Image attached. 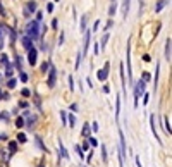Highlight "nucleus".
<instances>
[{"label":"nucleus","mask_w":172,"mask_h":167,"mask_svg":"<svg viewBox=\"0 0 172 167\" xmlns=\"http://www.w3.org/2000/svg\"><path fill=\"white\" fill-rule=\"evenodd\" d=\"M55 78H57V71H55V67H50V76H48V86L50 88L55 86Z\"/></svg>","instance_id":"obj_7"},{"label":"nucleus","mask_w":172,"mask_h":167,"mask_svg":"<svg viewBox=\"0 0 172 167\" xmlns=\"http://www.w3.org/2000/svg\"><path fill=\"white\" fill-rule=\"evenodd\" d=\"M0 34H2V29H0Z\"/></svg>","instance_id":"obj_43"},{"label":"nucleus","mask_w":172,"mask_h":167,"mask_svg":"<svg viewBox=\"0 0 172 167\" xmlns=\"http://www.w3.org/2000/svg\"><path fill=\"white\" fill-rule=\"evenodd\" d=\"M83 135L88 138V135H90V126H88V124H84V128H83Z\"/></svg>","instance_id":"obj_25"},{"label":"nucleus","mask_w":172,"mask_h":167,"mask_svg":"<svg viewBox=\"0 0 172 167\" xmlns=\"http://www.w3.org/2000/svg\"><path fill=\"white\" fill-rule=\"evenodd\" d=\"M28 36L31 40H34V38L40 36V24H38V21H31L28 24Z\"/></svg>","instance_id":"obj_1"},{"label":"nucleus","mask_w":172,"mask_h":167,"mask_svg":"<svg viewBox=\"0 0 172 167\" xmlns=\"http://www.w3.org/2000/svg\"><path fill=\"white\" fill-rule=\"evenodd\" d=\"M171 38H167V43H165V59L171 60Z\"/></svg>","instance_id":"obj_11"},{"label":"nucleus","mask_w":172,"mask_h":167,"mask_svg":"<svg viewBox=\"0 0 172 167\" xmlns=\"http://www.w3.org/2000/svg\"><path fill=\"white\" fill-rule=\"evenodd\" d=\"M34 10H36V2H28L24 9V16H29V12H34Z\"/></svg>","instance_id":"obj_8"},{"label":"nucleus","mask_w":172,"mask_h":167,"mask_svg":"<svg viewBox=\"0 0 172 167\" xmlns=\"http://www.w3.org/2000/svg\"><path fill=\"white\" fill-rule=\"evenodd\" d=\"M119 138H121V152H119V157H121V167H124V164H126V138H124L122 129H119Z\"/></svg>","instance_id":"obj_2"},{"label":"nucleus","mask_w":172,"mask_h":167,"mask_svg":"<svg viewBox=\"0 0 172 167\" xmlns=\"http://www.w3.org/2000/svg\"><path fill=\"white\" fill-rule=\"evenodd\" d=\"M88 143H90L91 147H96V145H98V141H96L95 138H90V141H88Z\"/></svg>","instance_id":"obj_30"},{"label":"nucleus","mask_w":172,"mask_h":167,"mask_svg":"<svg viewBox=\"0 0 172 167\" xmlns=\"http://www.w3.org/2000/svg\"><path fill=\"white\" fill-rule=\"evenodd\" d=\"M150 122H152V131H153V135H155V138H157V141L162 145V140L159 138V135H157V129H155V116H150Z\"/></svg>","instance_id":"obj_9"},{"label":"nucleus","mask_w":172,"mask_h":167,"mask_svg":"<svg viewBox=\"0 0 172 167\" xmlns=\"http://www.w3.org/2000/svg\"><path fill=\"white\" fill-rule=\"evenodd\" d=\"M48 67H50V64H48V62H43V64H41V71H43V72H47V71H48Z\"/></svg>","instance_id":"obj_26"},{"label":"nucleus","mask_w":172,"mask_h":167,"mask_svg":"<svg viewBox=\"0 0 172 167\" xmlns=\"http://www.w3.org/2000/svg\"><path fill=\"white\" fill-rule=\"evenodd\" d=\"M143 91H145V81L140 79L138 85L134 86V107H138V103H140V97H141Z\"/></svg>","instance_id":"obj_3"},{"label":"nucleus","mask_w":172,"mask_h":167,"mask_svg":"<svg viewBox=\"0 0 172 167\" xmlns=\"http://www.w3.org/2000/svg\"><path fill=\"white\" fill-rule=\"evenodd\" d=\"M143 81H150V74L148 72H143Z\"/></svg>","instance_id":"obj_34"},{"label":"nucleus","mask_w":172,"mask_h":167,"mask_svg":"<svg viewBox=\"0 0 172 167\" xmlns=\"http://www.w3.org/2000/svg\"><path fill=\"white\" fill-rule=\"evenodd\" d=\"M136 166H138V167H141V162H140V159H138V157H136Z\"/></svg>","instance_id":"obj_41"},{"label":"nucleus","mask_w":172,"mask_h":167,"mask_svg":"<svg viewBox=\"0 0 172 167\" xmlns=\"http://www.w3.org/2000/svg\"><path fill=\"white\" fill-rule=\"evenodd\" d=\"M107 76H109V62L103 66V69H102V71H98V72H96V78H98L100 81H105V79H107Z\"/></svg>","instance_id":"obj_6"},{"label":"nucleus","mask_w":172,"mask_h":167,"mask_svg":"<svg viewBox=\"0 0 172 167\" xmlns=\"http://www.w3.org/2000/svg\"><path fill=\"white\" fill-rule=\"evenodd\" d=\"M84 28H86V16H84V17L81 19V29L84 31Z\"/></svg>","instance_id":"obj_29"},{"label":"nucleus","mask_w":172,"mask_h":167,"mask_svg":"<svg viewBox=\"0 0 172 167\" xmlns=\"http://www.w3.org/2000/svg\"><path fill=\"white\" fill-rule=\"evenodd\" d=\"M119 114H121V98H117V102H115V116L119 117Z\"/></svg>","instance_id":"obj_16"},{"label":"nucleus","mask_w":172,"mask_h":167,"mask_svg":"<svg viewBox=\"0 0 172 167\" xmlns=\"http://www.w3.org/2000/svg\"><path fill=\"white\" fill-rule=\"evenodd\" d=\"M9 150L14 153V152L17 150V143H16V141H10V143H9Z\"/></svg>","instance_id":"obj_18"},{"label":"nucleus","mask_w":172,"mask_h":167,"mask_svg":"<svg viewBox=\"0 0 172 167\" xmlns=\"http://www.w3.org/2000/svg\"><path fill=\"white\" fill-rule=\"evenodd\" d=\"M107 41H109V33H105V34H103V38H102V48L107 45Z\"/></svg>","instance_id":"obj_24"},{"label":"nucleus","mask_w":172,"mask_h":167,"mask_svg":"<svg viewBox=\"0 0 172 167\" xmlns=\"http://www.w3.org/2000/svg\"><path fill=\"white\" fill-rule=\"evenodd\" d=\"M76 152H78V155H79L81 159H84V152H83V148H81L79 145H76Z\"/></svg>","instance_id":"obj_21"},{"label":"nucleus","mask_w":172,"mask_h":167,"mask_svg":"<svg viewBox=\"0 0 172 167\" xmlns=\"http://www.w3.org/2000/svg\"><path fill=\"white\" fill-rule=\"evenodd\" d=\"M91 129H93V133H96V131H98V124H96V122H93V126H91Z\"/></svg>","instance_id":"obj_36"},{"label":"nucleus","mask_w":172,"mask_h":167,"mask_svg":"<svg viewBox=\"0 0 172 167\" xmlns=\"http://www.w3.org/2000/svg\"><path fill=\"white\" fill-rule=\"evenodd\" d=\"M22 45H24L26 50H29V48L33 47V40H31L29 36H24V38H22Z\"/></svg>","instance_id":"obj_10"},{"label":"nucleus","mask_w":172,"mask_h":167,"mask_svg":"<svg viewBox=\"0 0 172 167\" xmlns=\"http://www.w3.org/2000/svg\"><path fill=\"white\" fill-rule=\"evenodd\" d=\"M41 17H43V14H41V12H38V14H36V21H41Z\"/></svg>","instance_id":"obj_39"},{"label":"nucleus","mask_w":172,"mask_h":167,"mask_svg":"<svg viewBox=\"0 0 172 167\" xmlns=\"http://www.w3.org/2000/svg\"><path fill=\"white\" fill-rule=\"evenodd\" d=\"M16 126H17V128H22V126H24V119H22V117H17V119H16Z\"/></svg>","instance_id":"obj_20"},{"label":"nucleus","mask_w":172,"mask_h":167,"mask_svg":"<svg viewBox=\"0 0 172 167\" xmlns=\"http://www.w3.org/2000/svg\"><path fill=\"white\" fill-rule=\"evenodd\" d=\"M81 148H83V152H86V150H88V148H90V143H88V141H84V143H83V147H81Z\"/></svg>","instance_id":"obj_33"},{"label":"nucleus","mask_w":172,"mask_h":167,"mask_svg":"<svg viewBox=\"0 0 172 167\" xmlns=\"http://www.w3.org/2000/svg\"><path fill=\"white\" fill-rule=\"evenodd\" d=\"M36 55H38L36 48H34V47H31V48L28 50V62H29L31 66H34V64H36Z\"/></svg>","instance_id":"obj_5"},{"label":"nucleus","mask_w":172,"mask_h":167,"mask_svg":"<svg viewBox=\"0 0 172 167\" xmlns=\"http://www.w3.org/2000/svg\"><path fill=\"white\" fill-rule=\"evenodd\" d=\"M127 76L129 81L133 83V69H131V43L127 41Z\"/></svg>","instance_id":"obj_4"},{"label":"nucleus","mask_w":172,"mask_h":167,"mask_svg":"<svg viewBox=\"0 0 172 167\" xmlns=\"http://www.w3.org/2000/svg\"><path fill=\"white\" fill-rule=\"evenodd\" d=\"M115 14V0H114V5L110 7V10H109V16H114Z\"/></svg>","instance_id":"obj_28"},{"label":"nucleus","mask_w":172,"mask_h":167,"mask_svg":"<svg viewBox=\"0 0 172 167\" xmlns=\"http://www.w3.org/2000/svg\"><path fill=\"white\" fill-rule=\"evenodd\" d=\"M102 157H103V162L107 164V148H105V145H102Z\"/></svg>","instance_id":"obj_22"},{"label":"nucleus","mask_w":172,"mask_h":167,"mask_svg":"<svg viewBox=\"0 0 172 167\" xmlns=\"http://www.w3.org/2000/svg\"><path fill=\"white\" fill-rule=\"evenodd\" d=\"M2 98H3V93H2V91H0V100H2Z\"/></svg>","instance_id":"obj_42"},{"label":"nucleus","mask_w":172,"mask_h":167,"mask_svg":"<svg viewBox=\"0 0 172 167\" xmlns=\"http://www.w3.org/2000/svg\"><path fill=\"white\" fill-rule=\"evenodd\" d=\"M98 28H100V21H96V22H95V26H93V31H96Z\"/></svg>","instance_id":"obj_38"},{"label":"nucleus","mask_w":172,"mask_h":167,"mask_svg":"<svg viewBox=\"0 0 172 167\" xmlns=\"http://www.w3.org/2000/svg\"><path fill=\"white\" fill-rule=\"evenodd\" d=\"M88 45H90V31H86V34H84V48H83L84 53L88 52Z\"/></svg>","instance_id":"obj_12"},{"label":"nucleus","mask_w":172,"mask_h":167,"mask_svg":"<svg viewBox=\"0 0 172 167\" xmlns=\"http://www.w3.org/2000/svg\"><path fill=\"white\" fill-rule=\"evenodd\" d=\"M69 86H71V90H74V81H72V76L69 78Z\"/></svg>","instance_id":"obj_35"},{"label":"nucleus","mask_w":172,"mask_h":167,"mask_svg":"<svg viewBox=\"0 0 172 167\" xmlns=\"http://www.w3.org/2000/svg\"><path fill=\"white\" fill-rule=\"evenodd\" d=\"M19 78H21V81H22V83H26V81H28V76H26L24 72H21V76H19Z\"/></svg>","instance_id":"obj_31"},{"label":"nucleus","mask_w":172,"mask_h":167,"mask_svg":"<svg viewBox=\"0 0 172 167\" xmlns=\"http://www.w3.org/2000/svg\"><path fill=\"white\" fill-rule=\"evenodd\" d=\"M127 12H129V0H124V5H122V16L127 17Z\"/></svg>","instance_id":"obj_14"},{"label":"nucleus","mask_w":172,"mask_h":167,"mask_svg":"<svg viewBox=\"0 0 172 167\" xmlns=\"http://www.w3.org/2000/svg\"><path fill=\"white\" fill-rule=\"evenodd\" d=\"M55 2H59V0H55Z\"/></svg>","instance_id":"obj_44"},{"label":"nucleus","mask_w":172,"mask_h":167,"mask_svg":"<svg viewBox=\"0 0 172 167\" xmlns=\"http://www.w3.org/2000/svg\"><path fill=\"white\" fill-rule=\"evenodd\" d=\"M47 10L52 12V10H53V3H48V5H47Z\"/></svg>","instance_id":"obj_37"},{"label":"nucleus","mask_w":172,"mask_h":167,"mask_svg":"<svg viewBox=\"0 0 172 167\" xmlns=\"http://www.w3.org/2000/svg\"><path fill=\"white\" fill-rule=\"evenodd\" d=\"M59 147H60V155L64 157V159H69V153H67V150L64 148V145H62V141L59 140Z\"/></svg>","instance_id":"obj_13"},{"label":"nucleus","mask_w":172,"mask_h":167,"mask_svg":"<svg viewBox=\"0 0 172 167\" xmlns=\"http://www.w3.org/2000/svg\"><path fill=\"white\" fill-rule=\"evenodd\" d=\"M164 124H165V131L171 135V121H169V117H164Z\"/></svg>","instance_id":"obj_15"},{"label":"nucleus","mask_w":172,"mask_h":167,"mask_svg":"<svg viewBox=\"0 0 172 167\" xmlns=\"http://www.w3.org/2000/svg\"><path fill=\"white\" fill-rule=\"evenodd\" d=\"M165 3H167V0H162V2H159V5H157V9H155V10H157V12H160V10H162V7H164Z\"/></svg>","instance_id":"obj_23"},{"label":"nucleus","mask_w":172,"mask_h":167,"mask_svg":"<svg viewBox=\"0 0 172 167\" xmlns=\"http://www.w3.org/2000/svg\"><path fill=\"white\" fill-rule=\"evenodd\" d=\"M21 93H22V97H29V95H31V91H29V90H26V88H24Z\"/></svg>","instance_id":"obj_32"},{"label":"nucleus","mask_w":172,"mask_h":167,"mask_svg":"<svg viewBox=\"0 0 172 167\" xmlns=\"http://www.w3.org/2000/svg\"><path fill=\"white\" fill-rule=\"evenodd\" d=\"M26 140H28V138H26L24 133H19V135H17V141H19V143H26Z\"/></svg>","instance_id":"obj_17"},{"label":"nucleus","mask_w":172,"mask_h":167,"mask_svg":"<svg viewBox=\"0 0 172 167\" xmlns=\"http://www.w3.org/2000/svg\"><path fill=\"white\" fill-rule=\"evenodd\" d=\"M16 83H17V81H16V79H10V81H9V83H7V86H9V88H10V90H12V88H16Z\"/></svg>","instance_id":"obj_27"},{"label":"nucleus","mask_w":172,"mask_h":167,"mask_svg":"<svg viewBox=\"0 0 172 167\" xmlns=\"http://www.w3.org/2000/svg\"><path fill=\"white\" fill-rule=\"evenodd\" d=\"M69 126H71V128H74V126H76V117H74L72 114L69 116Z\"/></svg>","instance_id":"obj_19"},{"label":"nucleus","mask_w":172,"mask_h":167,"mask_svg":"<svg viewBox=\"0 0 172 167\" xmlns=\"http://www.w3.org/2000/svg\"><path fill=\"white\" fill-rule=\"evenodd\" d=\"M60 116H62V122L65 124V112H60Z\"/></svg>","instance_id":"obj_40"}]
</instances>
